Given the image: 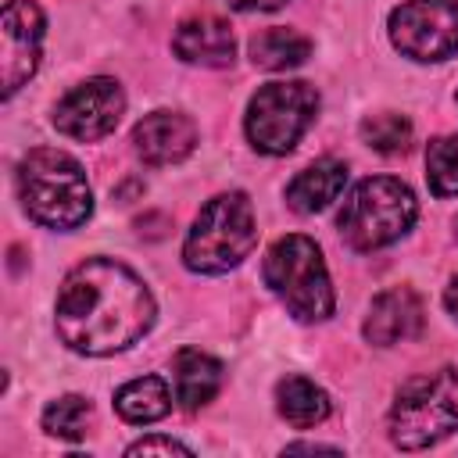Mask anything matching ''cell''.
<instances>
[{
    "label": "cell",
    "mask_w": 458,
    "mask_h": 458,
    "mask_svg": "<svg viewBox=\"0 0 458 458\" xmlns=\"http://www.w3.org/2000/svg\"><path fill=\"white\" fill-rule=\"evenodd\" d=\"M54 322L72 351L118 354L154 326V297L122 261L89 258L64 276Z\"/></svg>",
    "instance_id": "cell-1"
},
{
    "label": "cell",
    "mask_w": 458,
    "mask_h": 458,
    "mask_svg": "<svg viewBox=\"0 0 458 458\" xmlns=\"http://www.w3.org/2000/svg\"><path fill=\"white\" fill-rule=\"evenodd\" d=\"M18 197L32 222L72 233L93 211V193L82 165L54 147H36L18 165Z\"/></svg>",
    "instance_id": "cell-2"
},
{
    "label": "cell",
    "mask_w": 458,
    "mask_h": 458,
    "mask_svg": "<svg viewBox=\"0 0 458 458\" xmlns=\"http://www.w3.org/2000/svg\"><path fill=\"white\" fill-rule=\"evenodd\" d=\"M258 243V225H254V211L247 193L233 190V193H218L211 197L193 229L186 233L182 243V261L190 272L200 276H222L229 268H236Z\"/></svg>",
    "instance_id": "cell-3"
},
{
    "label": "cell",
    "mask_w": 458,
    "mask_h": 458,
    "mask_svg": "<svg viewBox=\"0 0 458 458\" xmlns=\"http://www.w3.org/2000/svg\"><path fill=\"white\" fill-rule=\"evenodd\" d=\"M261 276L297 322H322L333 315V283L315 240L301 233L279 236L265 254Z\"/></svg>",
    "instance_id": "cell-4"
},
{
    "label": "cell",
    "mask_w": 458,
    "mask_h": 458,
    "mask_svg": "<svg viewBox=\"0 0 458 458\" xmlns=\"http://www.w3.org/2000/svg\"><path fill=\"white\" fill-rule=\"evenodd\" d=\"M415 215H419V200L401 179L372 175L347 193L336 215V229L354 250H379L401 240L411 229Z\"/></svg>",
    "instance_id": "cell-5"
},
{
    "label": "cell",
    "mask_w": 458,
    "mask_h": 458,
    "mask_svg": "<svg viewBox=\"0 0 458 458\" xmlns=\"http://www.w3.org/2000/svg\"><path fill=\"white\" fill-rule=\"evenodd\" d=\"M458 376L451 369L411 376L390 408V440L401 451H422L444 440L458 422Z\"/></svg>",
    "instance_id": "cell-6"
},
{
    "label": "cell",
    "mask_w": 458,
    "mask_h": 458,
    "mask_svg": "<svg viewBox=\"0 0 458 458\" xmlns=\"http://www.w3.org/2000/svg\"><path fill=\"white\" fill-rule=\"evenodd\" d=\"M318 111V93L308 82H268L247 104V140L261 154H290Z\"/></svg>",
    "instance_id": "cell-7"
},
{
    "label": "cell",
    "mask_w": 458,
    "mask_h": 458,
    "mask_svg": "<svg viewBox=\"0 0 458 458\" xmlns=\"http://www.w3.org/2000/svg\"><path fill=\"white\" fill-rule=\"evenodd\" d=\"M390 43L411 61L458 54V0H404L390 11Z\"/></svg>",
    "instance_id": "cell-8"
},
{
    "label": "cell",
    "mask_w": 458,
    "mask_h": 458,
    "mask_svg": "<svg viewBox=\"0 0 458 458\" xmlns=\"http://www.w3.org/2000/svg\"><path fill=\"white\" fill-rule=\"evenodd\" d=\"M125 111V93L114 79L107 75H97V79H86L79 82L75 89H68L57 107H54V125L57 132L72 136V140H82V143H93L100 136H107L118 118Z\"/></svg>",
    "instance_id": "cell-9"
},
{
    "label": "cell",
    "mask_w": 458,
    "mask_h": 458,
    "mask_svg": "<svg viewBox=\"0 0 458 458\" xmlns=\"http://www.w3.org/2000/svg\"><path fill=\"white\" fill-rule=\"evenodd\" d=\"M43 43V11L32 0H7L0 14V86L4 97H14L39 68Z\"/></svg>",
    "instance_id": "cell-10"
},
{
    "label": "cell",
    "mask_w": 458,
    "mask_h": 458,
    "mask_svg": "<svg viewBox=\"0 0 458 458\" xmlns=\"http://www.w3.org/2000/svg\"><path fill=\"white\" fill-rule=\"evenodd\" d=\"M132 143H136V154L154 168L179 165L197 147V125L179 111H150L147 118L136 122Z\"/></svg>",
    "instance_id": "cell-11"
},
{
    "label": "cell",
    "mask_w": 458,
    "mask_h": 458,
    "mask_svg": "<svg viewBox=\"0 0 458 458\" xmlns=\"http://www.w3.org/2000/svg\"><path fill=\"white\" fill-rule=\"evenodd\" d=\"M361 333L376 347H390V344H401V340L419 336L422 333V301H419V293L411 286H390V290H383L369 304V315H365Z\"/></svg>",
    "instance_id": "cell-12"
},
{
    "label": "cell",
    "mask_w": 458,
    "mask_h": 458,
    "mask_svg": "<svg viewBox=\"0 0 458 458\" xmlns=\"http://www.w3.org/2000/svg\"><path fill=\"white\" fill-rule=\"evenodd\" d=\"M172 50H175L186 64H200V68H225V64H233L236 39H233V29H229L222 18L197 14V18H186V21H179V25H175Z\"/></svg>",
    "instance_id": "cell-13"
},
{
    "label": "cell",
    "mask_w": 458,
    "mask_h": 458,
    "mask_svg": "<svg viewBox=\"0 0 458 458\" xmlns=\"http://www.w3.org/2000/svg\"><path fill=\"white\" fill-rule=\"evenodd\" d=\"M172 383H175V401L186 411H197L222 390V361L197 347H182L172 358Z\"/></svg>",
    "instance_id": "cell-14"
},
{
    "label": "cell",
    "mask_w": 458,
    "mask_h": 458,
    "mask_svg": "<svg viewBox=\"0 0 458 458\" xmlns=\"http://www.w3.org/2000/svg\"><path fill=\"white\" fill-rule=\"evenodd\" d=\"M347 182V165L336 157H318L315 165H308L304 172H297L286 186V204L301 215H315L322 208H329V200L340 197Z\"/></svg>",
    "instance_id": "cell-15"
},
{
    "label": "cell",
    "mask_w": 458,
    "mask_h": 458,
    "mask_svg": "<svg viewBox=\"0 0 458 458\" xmlns=\"http://www.w3.org/2000/svg\"><path fill=\"white\" fill-rule=\"evenodd\" d=\"M250 50V61L265 72H286V68H297L308 61L311 54V39L301 36L297 29H283V25H272V29H261L250 36L247 43Z\"/></svg>",
    "instance_id": "cell-16"
},
{
    "label": "cell",
    "mask_w": 458,
    "mask_h": 458,
    "mask_svg": "<svg viewBox=\"0 0 458 458\" xmlns=\"http://www.w3.org/2000/svg\"><path fill=\"white\" fill-rule=\"evenodd\" d=\"M172 408V394L165 386L161 376H140V379H129L125 386H118L114 394V411L125 419V422H157L165 419Z\"/></svg>",
    "instance_id": "cell-17"
},
{
    "label": "cell",
    "mask_w": 458,
    "mask_h": 458,
    "mask_svg": "<svg viewBox=\"0 0 458 458\" xmlns=\"http://www.w3.org/2000/svg\"><path fill=\"white\" fill-rule=\"evenodd\" d=\"M276 408H279V415H283L290 426H297V429H308V426L329 419V397H326V390L315 386V383L304 379V376H286V379H279V386H276Z\"/></svg>",
    "instance_id": "cell-18"
},
{
    "label": "cell",
    "mask_w": 458,
    "mask_h": 458,
    "mask_svg": "<svg viewBox=\"0 0 458 458\" xmlns=\"http://www.w3.org/2000/svg\"><path fill=\"white\" fill-rule=\"evenodd\" d=\"M93 419V404L79 394H64L43 408V429L57 440H82Z\"/></svg>",
    "instance_id": "cell-19"
},
{
    "label": "cell",
    "mask_w": 458,
    "mask_h": 458,
    "mask_svg": "<svg viewBox=\"0 0 458 458\" xmlns=\"http://www.w3.org/2000/svg\"><path fill=\"white\" fill-rule=\"evenodd\" d=\"M358 132L379 154H401L411 143V122L404 114H397V111H379V114L361 118Z\"/></svg>",
    "instance_id": "cell-20"
},
{
    "label": "cell",
    "mask_w": 458,
    "mask_h": 458,
    "mask_svg": "<svg viewBox=\"0 0 458 458\" xmlns=\"http://www.w3.org/2000/svg\"><path fill=\"white\" fill-rule=\"evenodd\" d=\"M426 179L437 197H458V136H437L426 147Z\"/></svg>",
    "instance_id": "cell-21"
},
{
    "label": "cell",
    "mask_w": 458,
    "mask_h": 458,
    "mask_svg": "<svg viewBox=\"0 0 458 458\" xmlns=\"http://www.w3.org/2000/svg\"><path fill=\"white\" fill-rule=\"evenodd\" d=\"M125 454L129 458H136V454H190V447L179 444V440H172V437H143V440L129 444Z\"/></svg>",
    "instance_id": "cell-22"
},
{
    "label": "cell",
    "mask_w": 458,
    "mask_h": 458,
    "mask_svg": "<svg viewBox=\"0 0 458 458\" xmlns=\"http://www.w3.org/2000/svg\"><path fill=\"white\" fill-rule=\"evenodd\" d=\"M283 4L286 0H229V7H236V11H276Z\"/></svg>",
    "instance_id": "cell-23"
},
{
    "label": "cell",
    "mask_w": 458,
    "mask_h": 458,
    "mask_svg": "<svg viewBox=\"0 0 458 458\" xmlns=\"http://www.w3.org/2000/svg\"><path fill=\"white\" fill-rule=\"evenodd\" d=\"M286 454H340V447H329V444H290Z\"/></svg>",
    "instance_id": "cell-24"
},
{
    "label": "cell",
    "mask_w": 458,
    "mask_h": 458,
    "mask_svg": "<svg viewBox=\"0 0 458 458\" xmlns=\"http://www.w3.org/2000/svg\"><path fill=\"white\" fill-rule=\"evenodd\" d=\"M444 308H447V315L458 322V276H451V283H447V290H444Z\"/></svg>",
    "instance_id": "cell-25"
},
{
    "label": "cell",
    "mask_w": 458,
    "mask_h": 458,
    "mask_svg": "<svg viewBox=\"0 0 458 458\" xmlns=\"http://www.w3.org/2000/svg\"><path fill=\"white\" fill-rule=\"evenodd\" d=\"M454 233H458V222H454Z\"/></svg>",
    "instance_id": "cell-26"
}]
</instances>
